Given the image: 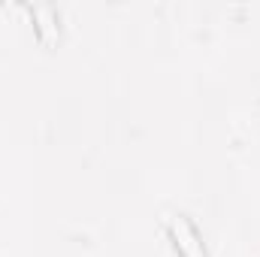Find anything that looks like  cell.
<instances>
[{"instance_id":"obj_1","label":"cell","mask_w":260,"mask_h":257,"mask_svg":"<svg viewBox=\"0 0 260 257\" xmlns=\"http://www.w3.org/2000/svg\"><path fill=\"white\" fill-rule=\"evenodd\" d=\"M167 230H170V239H173L179 257H209L206 245H203V236L188 221V215H170L167 218Z\"/></svg>"}]
</instances>
